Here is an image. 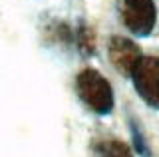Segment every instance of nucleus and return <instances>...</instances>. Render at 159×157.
Here are the masks:
<instances>
[{
	"label": "nucleus",
	"mask_w": 159,
	"mask_h": 157,
	"mask_svg": "<svg viewBox=\"0 0 159 157\" xmlns=\"http://www.w3.org/2000/svg\"><path fill=\"white\" fill-rule=\"evenodd\" d=\"M98 157H133V151L127 143L119 139H99L93 143Z\"/></svg>",
	"instance_id": "5"
},
{
	"label": "nucleus",
	"mask_w": 159,
	"mask_h": 157,
	"mask_svg": "<svg viewBox=\"0 0 159 157\" xmlns=\"http://www.w3.org/2000/svg\"><path fill=\"white\" fill-rule=\"evenodd\" d=\"M131 78L141 100L151 107L159 110V58L157 56L141 58Z\"/></svg>",
	"instance_id": "2"
},
{
	"label": "nucleus",
	"mask_w": 159,
	"mask_h": 157,
	"mask_svg": "<svg viewBox=\"0 0 159 157\" xmlns=\"http://www.w3.org/2000/svg\"><path fill=\"white\" fill-rule=\"evenodd\" d=\"M76 90L82 101L92 111L99 115H106L113 107V92L106 78L93 68H86L78 74Z\"/></svg>",
	"instance_id": "1"
},
{
	"label": "nucleus",
	"mask_w": 159,
	"mask_h": 157,
	"mask_svg": "<svg viewBox=\"0 0 159 157\" xmlns=\"http://www.w3.org/2000/svg\"><path fill=\"white\" fill-rule=\"evenodd\" d=\"M109 60L117 72H121L123 76H131L141 62V52L137 44H133L129 38L116 36L109 42Z\"/></svg>",
	"instance_id": "4"
},
{
	"label": "nucleus",
	"mask_w": 159,
	"mask_h": 157,
	"mask_svg": "<svg viewBox=\"0 0 159 157\" xmlns=\"http://www.w3.org/2000/svg\"><path fill=\"white\" fill-rule=\"evenodd\" d=\"M121 16L125 26L137 36H147L157 20V8L153 0H123Z\"/></svg>",
	"instance_id": "3"
}]
</instances>
